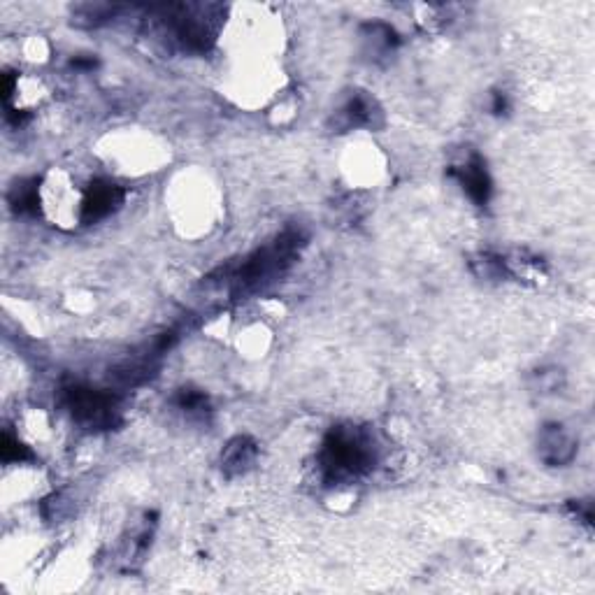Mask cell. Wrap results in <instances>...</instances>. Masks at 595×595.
I'll return each mask as SVG.
<instances>
[{
	"label": "cell",
	"mask_w": 595,
	"mask_h": 595,
	"mask_svg": "<svg viewBox=\"0 0 595 595\" xmlns=\"http://www.w3.org/2000/svg\"><path fill=\"white\" fill-rule=\"evenodd\" d=\"M317 463L326 486L356 482L377 465L375 435L358 426H333L324 437Z\"/></svg>",
	"instance_id": "7a4b0ae2"
},
{
	"label": "cell",
	"mask_w": 595,
	"mask_h": 595,
	"mask_svg": "<svg viewBox=\"0 0 595 595\" xmlns=\"http://www.w3.org/2000/svg\"><path fill=\"white\" fill-rule=\"evenodd\" d=\"M177 410H182L186 417H205L210 412V400L198 389H179L172 398Z\"/></svg>",
	"instance_id": "8fae6325"
},
{
	"label": "cell",
	"mask_w": 595,
	"mask_h": 595,
	"mask_svg": "<svg viewBox=\"0 0 595 595\" xmlns=\"http://www.w3.org/2000/svg\"><path fill=\"white\" fill-rule=\"evenodd\" d=\"M379 119H382V112H379L377 100L363 91H356L338 112L340 128H375Z\"/></svg>",
	"instance_id": "ba28073f"
},
{
	"label": "cell",
	"mask_w": 595,
	"mask_h": 595,
	"mask_svg": "<svg viewBox=\"0 0 595 595\" xmlns=\"http://www.w3.org/2000/svg\"><path fill=\"white\" fill-rule=\"evenodd\" d=\"M61 405L66 407L75 424L84 430H110L119 426V398L112 391L91 389L86 384H66L61 389Z\"/></svg>",
	"instance_id": "277c9868"
},
{
	"label": "cell",
	"mask_w": 595,
	"mask_h": 595,
	"mask_svg": "<svg viewBox=\"0 0 595 595\" xmlns=\"http://www.w3.org/2000/svg\"><path fill=\"white\" fill-rule=\"evenodd\" d=\"M73 68L77 70H93L96 68V59H82V56H77L73 61Z\"/></svg>",
	"instance_id": "5bb4252c"
},
{
	"label": "cell",
	"mask_w": 595,
	"mask_h": 595,
	"mask_svg": "<svg viewBox=\"0 0 595 595\" xmlns=\"http://www.w3.org/2000/svg\"><path fill=\"white\" fill-rule=\"evenodd\" d=\"M493 114H505L507 112V98H505V93H496V96H493Z\"/></svg>",
	"instance_id": "4fadbf2b"
},
{
	"label": "cell",
	"mask_w": 595,
	"mask_h": 595,
	"mask_svg": "<svg viewBox=\"0 0 595 595\" xmlns=\"http://www.w3.org/2000/svg\"><path fill=\"white\" fill-rule=\"evenodd\" d=\"M577 454V442L561 424H547L540 433V458L547 465H568Z\"/></svg>",
	"instance_id": "52a82bcc"
},
{
	"label": "cell",
	"mask_w": 595,
	"mask_h": 595,
	"mask_svg": "<svg viewBox=\"0 0 595 595\" xmlns=\"http://www.w3.org/2000/svg\"><path fill=\"white\" fill-rule=\"evenodd\" d=\"M258 458V444L247 435L233 437L221 451V470L226 477H240L254 468Z\"/></svg>",
	"instance_id": "9c48e42d"
},
{
	"label": "cell",
	"mask_w": 595,
	"mask_h": 595,
	"mask_svg": "<svg viewBox=\"0 0 595 595\" xmlns=\"http://www.w3.org/2000/svg\"><path fill=\"white\" fill-rule=\"evenodd\" d=\"M124 203V191L114 182H105V179H96L89 184V189L84 193L80 219L82 224H96V221L110 217L117 207Z\"/></svg>",
	"instance_id": "8992f818"
},
{
	"label": "cell",
	"mask_w": 595,
	"mask_h": 595,
	"mask_svg": "<svg viewBox=\"0 0 595 595\" xmlns=\"http://www.w3.org/2000/svg\"><path fill=\"white\" fill-rule=\"evenodd\" d=\"M40 182L38 179H24L17 182L10 193V205L17 214H38L40 212Z\"/></svg>",
	"instance_id": "30bf717a"
},
{
	"label": "cell",
	"mask_w": 595,
	"mask_h": 595,
	"mask_svg": "<svg viewBox=\"0 0 595 595\" xmlns=\"http://www.w3.org/2000/svg\"><path fill=\"white\" fill-rule=\"evenodd\" d=\"M305 245L307 235L303 228H286L270 245L256 249L254 254L242 258L240 263L226 265V268H221L210 279H219V284L233 298L263 291L265 286L277 282L296 263V258L303 252Z\"/></svg>",
	"instance_id": "6da1fadb"
},
{
	"label": "cell",
	"mask_w": 595,
	"mask_h": 595,
	"mask_svg": "<svg viewBox=\"0 0 595 595\" xmlns=\"http://www.w3.org/2000/svg\"><path fill=\"white\" fill-rule=\"evenodd\" d=\"M0 456L5 463H24L31 461L33 454L24 442H19L17 437L10 433H3V442H0Z\"/></svg>",
	"instance_id": "7c38bea8"
},
{
	"label": "cell",
	"mask_w": 595,
	"mask_h": 595,
	"mask_svg": "<svg viewBox=\"0 0 595 595\" xmlns=\"http://www.w3.org/2000/svg\"><path fill=\"white\" fill-rule=\"evenodd\" d=\"M145 10L166 40L184 52H207L217 40L221 26L217 5H149Z\"/></svg>",
	"instance_id": "3957f363"
},
{
	"label": "cell",
	"mask_w": 595,
	"mask_h": 595,
	"mask_svg": "<svg viewBox=\"0 0 595 595\" xmlns=\"http://www.w3.org/2000/svg\"><path fill=\"white\" fill-rule=\"evenodd\" d=\"M449 175L463 186V191L468 193L470 200L479 207H486L493 193V182L489 170H486V161L479 154H470L463 163L449 168Z\"/></svg>",
	"instance_id": "5b68a950"
}]
</instances>
